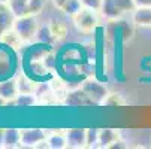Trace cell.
<instances>
[{"label":"cell","instance_id":"9a60e30c","mask_svg":"<svg viewBox=\"0 0 151 149\" xmlns=\"http://www.w3.org/2000/svg\"><path fill=\"white\" fill-rule=\"evenodd\" d=\"M14 103L17 106H19V108H30V106H33L36 103V100L32 93H19L14 98Z\"/></svg>","mask_w":151,"mask_h":149},{"label":"cell","instance_id":"cb8c5ba5","mask_svg":"<svg viewBox=\"0 0 151 149\" xmlns=\"http://www.w3.org/2000/svg\"><path fill=\"white\" fill-rule=\"evenodd\" d=\"M0 148H5V130L0 128Z\"/></svg>","mask_w":151,"mask_h":149},{"label":"cell","instance_id":"ac0fdd59","mask_svg":"<svg viewBox=\"0 0 151 149\" xmlns=\"http://www.w3.org/2000/svg\"><path fill=\"white\" fill-rule=\"evenodd\" d=\"M44 6H45V0H30L29 2V14L37 15L39 12H42Z\"/></svg>","mask_w":151,"mask_h":149},{"label":"cell","instance_id":"ffe728a7","mask_svg":"<svg viewBox=\"0 0 151 149\" xmlns=\"http://www.w3.org/2000/svg\"><path fill=\"white\" fill-rule=\"evenodd\" d=\"M102 2L103 0H81L84 8H88V9H93V11H100Z\"/></svg>","mask_w":151,"mask_h":149},{"label":"cell","instance_id":"e0dca14e","mask_svg":"<svg viewBox=\"0 0 151 149\" xmlns=\"http://www.w3.org/2000/svg\"><path fill=\"white\" fill-rule=\"evenodd\" d=\"M48 148L51 149H61V148H66V136H61V134H52L48 140Z\"/></svg>","mask_w":151,"mask_h":149},{"label":"cell","instance_id":"d6986e66","mask_svg":"<svg viewBox=\"0 0 151 149\" xmlns=\"http://www.w3.org/2000/svg\"><path fill=\"white\" fill-rule=\"evenodd\" d=\"M99 143V130L97 128H88L87 130V146H96Z\"/></svg>","mask_w":151,"mask_h":149},{"label":"cell","instance_id":"44dd1931","mask_svg":"<svg viewBox=\"0 0 151 149\" xmlns=\"http://www.w3.org/2000/svg\"><path fill=\"white\" fill-rule=\"evenodd\" d=\"M121 148H126V145H124V142H121V140H118V139L109 146V149H121Z\"/></svg>","mask_w":151,"mask_h":149},{"label":"cell","instance_id":"6da1fadb","mask_svg":"<svg viewBox=\"0 0 151 149\" xmlns=\"http://www.w3.org/2000/svg\"><path fill=\"white\" fill-rule=\"evenodd\" d=\"M135 0H103L100 12L108 19H117L123 16L126 12L135 11Z\"/></svg>","mask_w":151,"mask_h":149},{"label":"cell","instance_id":"7a4b0ae2","mask_svg":"<svg viewBox=\"0 0 151 149\" xmlns=\"http://www.w3.org/2000/svg\"><path fill=\"white\" fill-rule=\"evenodd\" d=\"M12 29L17 31V34L19 36L21 40H30L36 36V33L39 30V26H37V21H36L35 15L27 14V15L15 18Z\"/></svg>","mask_w":151,"mask_h":149},{"label":"cell","instance_id":"603a6c76","mask_svg":"<svg viewBox=\"0 0 151 149\" xmlns=\"http://www.w3.org/2000/svg\"><path fill=\"white\" fill-rule=\"evenodd\" d=\"M66 2H68V0H52L54 6H55V8H58V9H63V6L66 5Z\"/></svg>","mask_w":151,"mask_h":149},{"label":"cell","instance_id":"277c9868","mask_svg":"<svg viewBox=\"0 0 151 149\" xmlns=\"http://www.w3.org/2000/svg\"><path fill=\"white\" fill-rule=\"evenodd\" d=\"M75 23H76L79 30H82V31H91L96 27V24H97V18L94 15V11L88 9V8L82 9L78 15H75Z\"/></svg>","mask_w":151,"mask_h":149},{"label":"cell","instance_id":"8992f818","mask_svg":"<svg viewBox=\"0 0 151 149\" xmlns=\"http://www.w3.org/2000/svg\"><path fill=\"white\" fill-rule=\"evenodd\" d=\"M45 140V133L40 128L21 130V146H37Z\"/></svg>","mask_w":151,"mask_h":149},{"label":"cell","instance_id":"5b68a950","mask_svg":"<svg viewBox=\"0 0 151 149\" xmlns=\"http://www.w3.org/2000/svg\"><path fill=\"white\" fill-rule=\"evenodd\" d=\"M15 15L11 11L8 2H0V36H3L14 27Z\"/></svg>","mask_w":151,"mask_h":149},{"label":"cell","instance_id":"d4e9b609","mask_svg":"<svg viewBox=\"0 0 151 149\" xmlns=\"http://www.w3.org/2000/svg\"><path fill=\"white\" fill-rule=\"evenodd\" d=\"M5 103H6V100H5V98H2V97H0V106H3Z\"/></svg>","mask_w":151,"mask_h":149},{"label":"cell","instance_id":"4fadbf2b","mask_svg":"<svg viewBox=\"0 0 151 149\" xmlns=\"http://www.w3.org/2000/svg\"><path fill=\"white\" fill-rule=\"evenodd\" d=\"M29 2L30 0H8V5L14 12L15 18L29 14Z\"/></svg>","mask_w":151,"mask_h":149},{"label":"cell","instance_id":"3957f363","mask_svg":"<svg viewBox=\"0 0 151 149\" xmlns=\"http://www.w3.org/2000/svg\"><path fill=\"white\" fill-rule=\"evenodd\" d=\"M82 90L85 91V94H87L96 104H100L108 97V90L103 87L100 82L93 81V79L85 81L84 85H82Z\"/></svg>","mask_w":151,"mask_h":149},{"label":"cell","instance_id":"2e32d148","mask_svg":"<svg viewBox=\"0 0 151 149\" xmlns=\"http://www.w3.org/2000/svg\"><path fill=\"white\" fill-rule=\"evenodd\" d=\"M61 11L69 16H75L82 11V3H81V0H68Z\"/></svg>","mask_w":151,"mask_h":149},{"label":"cell","instance_id":"7402d4cb","mask_svg":"<svg viewBox=\"0 0 151 149\" xmlns=\"http://www.w3.org/2000/svg\"><path fill=\"white\" fill-rule=\"evenodd\" d=\"M135 5H136V8H141V6H151V0H135Z\"/></svg>","mask_w":151,"mask_h":149},{"label":"cell","instance_id":"52a82bcc","mask_svg":"<svg viewBox=\"0 0 151 149\" xmlns=\"http://www.w3.org/2000/svg\"><path fill=\"white\" fill-rule=\"evenodd\" d=\"M66 143L69 148H84L87 146V130L70 128L66 131Z\"/></svg>","mask_w":151,"mask_h":149},{"label":"cell","instance_id":"30bf717a","mask_svg":"<svg viewBox=\"0 0 151 149\" xmlns=\"http://www.w3.org/2000/svg\"><path fill=\"white\" fill-rule=\"evenodd\" d=\"M133 23L138 26H151V6H141L133 11Z\"/></svg>","mask_w":151,"mask_h":149},{"label":"cell","instance_id":"ba28073f","mask_svg":"<svg viewBox=\"0 0 151 149\" xmlns=\"http://www.w3.org/2000/svg\"><path fill=\"white\" fill-rule=\"evenodd\" d=\"M64 104L68 106H75V108H78V106H93L96 104L87 94H85V91L81 88V90H76V91H72L68 94L66 100H64Z\"/></svg>","mask_w":151,"mask_h":149},{"label":"cell","instance_id":"484cf974","mask_svg":"<svg viewBox=\"0 0 151 149\" xmlns=\"http://www.w3.org/2000/svg\"><path fill=\"white\" fill-rule=\"evenodd\" d=\"M0 2H8V0H0Z\"/></svg>","mask_w":151,"mask_h":149},{"label":"cell","instance_id":"8fae6325","mask_svg":"<svg viewBox=\"0 0 151 149\" xmlns=\"http://www.w3.org/2000/svg\"><path fill=\"white\" fill-rule=\"evenodd\" d=\"M21 146V130L6 128L5 130V148H18Z\"/></svg>","mask_w":151,"mask_h":149},{"label":"cell","instance_id":"9c48e42d","mask_svg":"<svg viewBox=\"0 0 151 149\" xmlns=\"http://www.w3.org/2000/svg\"><path fill=\"white\" fill-rule=\"evenodd\" d=\"M18 83L15 81H3L0 82V97L5 98L6 101L14 100L18 96Z\"/></svg>","mask_w":151,"mask_h":149},{"label":"cell","instance_id":"5bb4252c","mask_svg":"<svg viewBox=\"0 0 151 149\" xmlns=\"http://www.w3.org/2000/svg\"><path fill=\"white\" fill-rule=\"evenodd\" d=\"M36 37L39 42H42V43H45V45H50L54 42L55 39V34L51 31V27L48 26H44V27H39L37 33H36Z\"/></svg>","mask_w":151,"mask_h":149},{"label":"cell","instance_id":"7c38bea8","mask_svg":"<svg viewBox=\"0 0 151 149\" xmlns=\"http://www.w3.org/2000/svg\"><path fill=\"white\" fill-rule=\"evenodd\" d=\"M117 139H118V134L112 128L99 130V146H102V148H109Z\"/></svg>","mask_w":151,"mask_h":149}]
</instances>
